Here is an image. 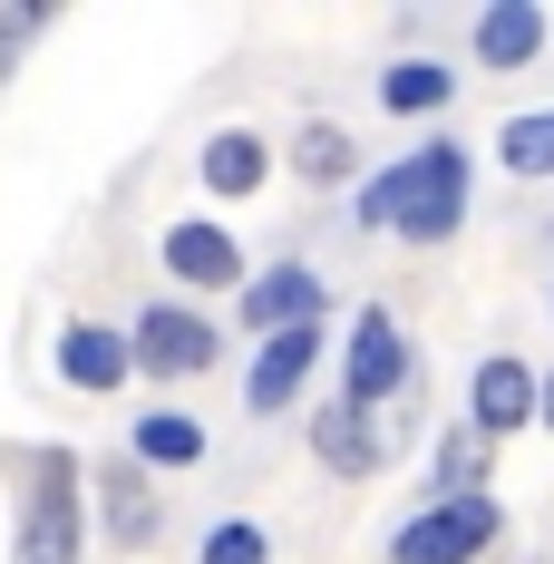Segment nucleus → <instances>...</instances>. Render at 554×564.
<instances>
[{"label": "nucleus", "mask_w": 554, "mask_h": 564, "mask_svg": "<svg viewBox=\"0 0 554 564\" xmlns=\"http://www.w3.org/2000/svg\"><path fill=\"white\" fill-rule=\"evenodd\" d=\"M205 564H273V535L243 525V516H224L215 535H205Z\"/></svg>", "instance_id": "20"}, {"label": "nucleus", "mask_w": 554, "mask_h": 564, "mask_svg": "<svg viewBox=\"0 0 554 564\" xmlns=\"http://www.w3.org/2000/svg\"><path fill=\"white\" fill-rule=\"evenodd\" d=\"M312 448H322V467H332V477H370V467H380L370 409H350V399H332V409L312 419Z\"/></svg>", "instance_id": "10"}, {"label": "nucleus", "mask_w": 554, "mask_h": 564, "mask_svg": "<svg viewBox=\"0 0 554 564\" xmlns=\"http://www.w3.org/2000/svg\"><path fill=\"white\" fill-rule=\"evenodd\" d=\"M137 457L185 467V457H205V429H195V419H175V409H156V419H137Z\"/></svg>", "instance_id": "18"}, {"label": "nucleus", "mask_w": 554, "mask_h": 564, "mask_svg": "<svg viewBox=\"0 0 554 564\" xmlns=\"http://www.w3.org/2000/svg\"><path fill=\"white\" fill-rule=\"evenodd\" d=\"M40 30H50V10H40V0H20V10H0V78H10V58L30 50Z\"/></svg>", "instance_id": "21"}, {"label": "nucleus", "mask_w": 554, "mask_h": 564, "mask_svg": "<svg viewBox=\"0 0 554 564\" xmlns=\"http://www.w3.org/2000/svg\"><path fill=\"white\" fill-rule=\"evenodd\" d=\"M477 477H487V429L467 419V429H447V438H438V507H447V497H477Z\"/></svg>", "instance_id": "16"}, {"label": "nucleus", "mask_w": 554, "mask_h": 564, "mask_svg": "<svg viewBox=\"0 0 554 564\" xmlns=\"http://www.w3.org/2000/svg\"><path fill=\"white\" fill-rule=\"evenodd\" d=\"M409 380V340L389 312H360V332H350V409H380L389 390Z\"/></svg>", "instance_id": "6"}, {"label": "nucleus", "mask_w": 554, "mask_h": 564, "mask_svg": "<svg viewBox=\"0 0 554 564\" xmlns=\"http://www.w3.org/2000/svg\"><path fill=\"white\" fill-rule=\"evenodd\" d=\"M535 390H545V380H535V370H525V360H477V399H467V409H477V429H487V438H506V429H525V419H535Z\"/></svg>", "instance_id": "8"}, {"label": "nucleus", "mask_w": 554, "mask_h": 564, "mask_svg": "<svg viewBox=\"0 0 554 564\" xmlns=\"http://www.w3.org/2000/svg\"><path fill=\"white\" fill-rule=\"evenodd\" d=\"M292 166L312 175V185H340V175H350V137H340L332 117H312V127H302V147H292Z\"/></svg>", "instance_id": "19"}, {"label": "nucleus", "mask_w": 554, "mask_h": 564, "mask_svg": "<svg viewBox=\"0 0 554 564\" xmlns=\"http://www.w3.org/2000/svg\"><path fill=\"white\" fill-rule=\"evenodd\" d=\"M506 516L487 507V497H447V507L409 516L399 535H389V564H477L487 545H497Z\"/></svg>", "instance_id": "2"}, {"label": "nucleus", "mask_w": 554, "mask_h": 564, "mask_svg": "<svg viewBox=\"0 0 554 564\" xmlns=\"http://www.w3.org/2000/svg\"><path fill=\"white\" fill-rule=\"evenodd\" d=\"M166 525V507H156V487L137 477V467H108V535L117 545H146Z\"/></svg>", "instance_id": "13"}, {"label": "nucleus", "mask_w": 554, "mask_h": 564, "mask_svg": "<svg viewBox=\"0 0 554 564\" xmlns=\"http://www.w3.org/2000/svg\"><path fill=\"white\" fill-rule=\"evenodd\" d=\"M497 156H506L515 175H554V108H535V117H506Z\"/></svg>", "instance_id": "17"}, {"label": "nucleus", "mask_w": 554, "mask_h": 564, "mask_svg": "<svg viewBox=\"0 0 554 564\" xmlns=\"http://www.w3.org/2000/svg\"><path fill=\"white\" fill-rule=\"evenodd\" d=\"M243 322L263 340L312 332V322H322V273H312V263H273L263 282H243Z\"/></svg>", "instance_id": "5"}, {"label": "nucleus", "mask_w": 554, "mask_h": 564, "mask_svg": "<svg viewBox=\"0 0 554 564\" xmlns=\"http://www.w3.org/2000/svg\"><path fill=\"white\" fill-rule=\"evenodd\" d=\"M312 360H322V322H312V332H282V340H263V350H253V409H263V419H273V409H292V399H302V380H312Z\"/></svg>", "instance_id": "7"}, {"label": "nucleus", "mask_w": 554, "mask_h": 564, "mask_svg": "<svg viewBox=\"0 0 554 564\" xmlns=\"http://www.w3.org/2000/svg\"><path fill=\"white\" fill-rule=\"evenodd\" d=\"M58 370H68L78 390H117V380L137 370V350H127L117 332H98V322H78V332L58 340Z\"/></svg>", "instance_id": "12"}, {"label": "nucleus", "mask_w": 554, "mask_h": 564, "mask_svg": "<svg viewBox=\"0 0 554 564\" xmlns=\"http://www.w3.org/2000/svg\"><path fill=\"white\" fill-rule=\"evenodd\" d=\"M360 215L389 225V234H409V243L457 234V215H467V147H419V156H399L389 175L360 185Z\"/></svg>", "instance_id": "1"}, {"label": "nucleus", "mask_w": 554, "mask_h": 564, "mask_svg": "<svg viewBox=\"0 0 554 564\" xmlns=\"http://www.w3.org/2000/svg\"><path fill=\"white\" fill-rule=\"evenodd\" d=\"M127 350H137L146 370L185 380V370H205V360H215V322H205V312H175V302H146V312H137V332H127Z\"/></svg>", "instance_id": "4"}, {"label": "nucleus", "mask_w": 554, "mask_h": 564, "mask_svg": "<svg viewBox=\"0 0 554 564\" xmlns=\"http://www.w3.org/2000/svg\"><path fill=\"white\" fill-rule=\"evenodd\" d=\"M166 273H175V282H205V292H224V282L243 273V243H233L224 225H175V234H166Z\"/></svg>", "instance_id": "9"}, {"label": "nucleus", "mask_w": 554, "mask_h": 564, "mask_svg": "<svg viewBox=\"0 0 554 564\" xmlns=\"http://www.w3.org/2000/svg\"><path fill=\"white\" fill-rule=\"evenodd\" d=\"M535 50H545V10H535V0H497V10L477 20V58H487V68H525Z\"/></svg>", "instance_id": "11"}, {"label": "nucleus", "mask_w": 554, "mask_h": 564, "mask_svg": "<svg viewBox=\"0 0 554 564\" xmlns=\"http://www.w3.org/2000/svg\"><path fill=\"white\" fill-rule=\"evenodd\" d=\"M10 564H78V467L40 457L30 497H20V555Z\"/></svg>", "instance_id": "3"}, {"label": "nucleus", "mask_w": 554, "mask_h": 564, "mask_svg": "<svg viewBox=\"0 0 554 564\" xmlns=\"http://www.w3.org/2000/svg\"><path fill=\"white\" fill-rule=\"evenodd\" d=\"M457 98V78H447L438 58H399L380 78V108H399V117H428V108H447Z\"/></svg>", "instance_id": "14"}, {"label": "nucleus", "mask_w": 554, "mask_h": 564, "mask_svg": "<svg viewBox=\"0 0 554 564\" xmlns=\"http://www.w3.org/2000/svg\"><path fill=\"white\" fill-rule=\"evenodd\" d=\"M535 419H545V429H554V370H545V390H535Z\"/></svg>", "instance_id": "22"}, {"label": "nucleus", "mask_w": 554, "mask_h": 564, "mask_svg": "<svg viewBox=\"0 0 554 564\" xmlns=\"http://www.w3.org/2000/svg\"><path fill=\"white\" fill-rule=\"evenodd\" d=\"M263 166H273V156H263V137H243V127H224L215 147H205V185H215V195H253Z\"/></svg>", "instance_id": "15"}]
</instances>
